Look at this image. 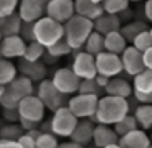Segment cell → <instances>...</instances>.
Here are the masks:
<instances>
[{
	"label": "cell",
	"instance_id": "1",
	"mask_svg": "<svg viewBox=\"0 0 152 148\" xmlns=\"http://www.w3.org/2000/svg\"><path fill=\"white\" fill-rule=\"evenodd\" d=\"M128 114H131L128 100L112 95H104L99 100V108H97V113L92 118V121L96 124L115 126L120 121H123Z\"/></svg>",
	"mask_w": 152,
	"mask_h": 148
},
{
	"label": "cell",
	"instance_id": "2",
	"mask_svg": "<svg viewBox=\"0 0 152 148\" xmlns=\"http://www.w3.org/2000/svg\"><path fill=\"white\" fill-rule=\"evenodd\" d=\"M94 32V21L75 15L65 24V39L73 47V50H83L88 39Z\"/></svg>",
	"mask_w": 152,
	"mask_h": 148
},
{
	"label": "cell",
	"instance_id": "3",
	"mask_svg": "<svg viewBox=\"0 0 152 148\" xmlns=\"http://www.w3.org/2000/svg\"><path fill=\"white\" fill-rule=\"evenodd\" d=\"M34 35L36 42L49 48L57 42H60L61 39H65V24L57 23L49 16H44L37 23H34Z\"/></svg>",
	"mask_w": 152,
	"mask_h": 148
},
{
	"label": "cell",
	"instance_id": "4",
	"mask_svg": "<svg viewBox=\"0 0 152 148\" xmlns=\"http://www.w3.org/2000/svg\"><path fill=\"white\" fill-rule=\"evenodd\" d=\"M36 95L42 100V103L45 105L47 110L53 111V113L58 111L60 108H63V106H68V102H70V98H68L66 95H63V93L55 87L52 79L42 81L41 84L37 85V89H36Z\"/></svg>",
	"mask_w": 152,
	"mask_h": 148
},
{
	"label": "cell",
	"instance_id": "5",
	"mask_svg": "<svg viewBox=\"0 0 152 148\" xmlns=\"http://www.w3.org/2000/svg\"><path fill=\"white\" fill-rule=\"evenodd\" d=\"M50 121H52V134H55L57 137H65V139H71L79 124V119L71 113L68 106H63L58 111H55Z\"/></svg>",
	"mask_w": 152,
	"mask_h": 148
},
{
	"label": "cell",
	"instance_id": "6",
	"mask_svg": "<svg viewBox=\"0 0 152 148\" xmlns=\"http://www.w3.org/2000/svg\"><path fill=\"white\" fill-rule=\"evenodd\" d=\"M99 97L84 95V93H76L70 98L68 108L78 119H92L99 108Z\"/></svg>",
	"mask_w": 152,
	"mask_h": 148
},
{
	"label": "cell",
	"instance_id": "7",
	"mask_svg": "<svg viewBox=\"0 0 152 148\" xmlns=\"http://www.w3.org/2000/svg\"><path fill=\"white\" fill-rule=\"evenodd\" d=\"M75 58L71 61V69L78 76L81 81H91L96 79L99 73H97V64H96V56L91 53L84 52V50H75Z\"/></svg>",
	"mask_w": 152,
	"mask_h": 148
},
{
	"label": "cell",
	"instance_id": "8",
	"mask_svg": "<svg viewBox=\"0 0 152 148\" xmlns=\"http://www.w3.org/2000/svg\"><path fill=\"white\" fill-rule=\"evenodd\" d=\"M52 82L55 84V87L60 90L63 95L70 97V95H76L79 92L81 87V79L75 74V71L71 68H58L52 76Z\"/></svg>",
	"mask_w": 152,
	"mask_h": 148
},
{
	"label": "cell",
	"instance_id": "9",
	"mask_svg": "<svg viewBox=\"0 0 152 148\" xmlns=\"http://www.w3.org/2000/svg\"><path fill=\"white\" fill-rule=\"evenodd\" d=\"M96 64H97V73L100 76H105L108 79L118 77L121 73H125L123 71L121 56L110 53V52H102L100 55H97Z\"/></svg>",
	"mask_w": 152,
	"mask_h": 148
},
{
	"label": "cell",
	"instance_id": "10",
	"mask_svg": "<svg viewBox=\"0 0 152 148\" xmlns=\"http://www.w3.org/2000/svg\"><path fill=\"white\" fill-rule=\"evenodd\" d=\"M45 110H47L45 105L42 103V100L39 98L37 95H31V97H28V98L21 100L20 106H18L21 119L37 122V124H41V122L44 121Z\"/></svg>",
	"mask_w": 152,
	"mask_h": 148
},
{
	"label": "cell",
	"instance_id": "11",
	"mask_svg": "<svg viewBox=\"0 0 152 148\" xmlns=\"http://www.w3.org/2000/svg\"><path fill=\"white\" fill-rule=\"evenodd\" d=\"M49 2L50 0H21L18 6V15L23 23H37L45 16Z\"/></svg>",
	"mask_w": 152,
	"mask_h": 148
},
{
	"label": "cell",
	"instance_id": "12",
	"mask_svg": "<svg viewBox=\"0 0 152 148\" xmlns=\"http://www.w3.org/2000/svg\"><path fill=\"white\" fill-rule=\"evenodd\" d=\"M76 15L75 0H50L47 5L45 16L55 19L57 23L66 24Z\"/></svg>",
	"mask_w": 152,
	"mask_h": 148
},
{
	"label": "cell",
	"instance_id": "13",
	"mask_svg": "<svg viewBox=\"0 0 152 148\" xmlns=\"http://www.w3.org/2000/svg\"><path fill=\"white\" fill-rule=\"evenodd\" d=\"M121 63H123V71L128 76H133V77H136L137 74H141L146 69L144 53H141L139 50H136L133 45H128V48L123 52Z\"/></svg>",
	"mask_w": 152,
	"mask_h": 148
},
{
	"label": "cell",
	"instance_id": "14",
	"mask_svg": "<svg viewBox=\"0 0 152 148\" xmlns=\"http://www.w3.org/2000/svg\"><path fill=\"white\" fill-rule=\"evenodd\" d=\"M28 44L23 40L21 35H12V37H5L0 42V53L2 58L13 60V58H24Z\"/></svg>",
	"mask_w": 152,
	"mask_h": 148
},
{
	"label": "cell",
	"instance_id": "15",
	"mask_svg": "<svg viewBox=\"0 0 152 148\" xmlns=\"http://www.w3.org/2000/svg\"><path fill=\"white\" fill-rule=\"evenodd\" d=\"M18 71L21 76L31 79L34 84H41L47 79V64L44 61H26L21 58L18 63Z\"/></svg>",
	"mask_w": 152,
	"mask_h": 148
},
{
	"label": "cell",
	"instance_id": "16",
	"mask_svg": "<svg viewBox=\"0 0 152 148\" xmlns=\"http://www.w3.org/2000/svg\"><path fill=\"white\" fill-rule=\"evenodd\" d=\"M120 142V135L117 134L115 127L105 124H97L96 131H94V145L96 148H107V147H113L118 145Z\"/></svg>",
	"mask_w": 152,
	"mask_h": 148
},
{
	"label": "cell",
	"instance_id": "17",
	"mask_svg": "<svg viewBox=\"0 0 152 148\" xmlns=\"http://www.w3.org/2000/svg\"><path fill=\"white\" fill-rule=\"evenodd\" d=\"M96 122L92 119H79V124L76 131L71 135V142L79 143L83 147H88L91 142H94V131H96Z\"/></svg>",
	"mask_w": 152,
	"mask_h": 148
},
{
	"label": "cell",
	"instance_id": "18",
	"mask_svg": "<svg viewBox=\"0 0 152 148\" xmlns=\"http://www.w3.org/2000/svg\"><path fill=\"white\" fill-rule=\"evenodd\" d=\"M121 27H123V21L117 15L104 13L99 19L94 21V31L102 35H108L112 32H118V31H121Z\"/></svg>",
	"mask_w": 152,
	"mask_h": 148
},
{
	"label": "cell",
	"instance_id": "19",
	"mask_svg": "<svg viewBox=\"0 0 152 148\" xmlns=\"http://www.w3.org/2000/svg\"><path fill=\"white\" fill-rule=\"evenodd\" d=\"M118 145L121 148H149L152 145V140L142 129H137L134 132H129L128 135L120 137Z\"/></svg>",
	"mask_w": 152,
	"mask_h": 148
},
{
	"label": "cell",
	"instance_id": "20",
	"mask_svg": "<svg viewBox=\"0 0 152 148\" xmlns=\"http://www.w3.org/2000/svg\"><path fill=\"white\" fill-rule=\"evenodd\" d=\"M75 8H76V15L86 18V19L96 21L105 13L102 5L94 3L91 0H75Z\"/></svg>",
	"mask_w": 152,
	"mask_h": 148
},
{
	"label": "cell",
	"instance_id": "21",
	"mask_svg": "<svg viewBox=\"0 0 152 148\" xmlns=\"http://www.w3.org/2000/svg\"><path fill=\"white\" fill-rule=\"evenodd\" d=\"M105 93H107V95H112V97H118V98L128 100L129 97H133L134 89L131 87V84H129L126 79L113 77V79H110L108 85L105 87Z\"/></svg>",
	"mask_w": 152,
	"mask_h": 148
},
{
	"label": "cell",
	"instance_id": "22",
	"mask_svg": "<svg viewBox=\"0 0 152 148\" xmlns=\"http://www.w3.org/2000/svg\"><path fill=\"white\" fill-rule=\"evenodd\" d=\"M7 87L10 89V92H12L18 100H24V98H28V97H31V95H36L34 93V90H36L34 89V82H32L31 79L24 77V76H18L15 81H13L10 85H7Z\"/></svg>",
	"mask_w": 152,
	"mask_h": 148
},
{
	"label": "cell",
	"instance_id": "23",
	"mask_svg": "<svg viewBox=\"0 0 152 148\" xmlns=\"http://www.w3.org/2000/svg\"><path fill=\"white\" fill-rule=\"evenodd\" d=\"M21 27H23V19L18 13H13L10 16H3L0 19V34L2 39L12 37V35H20Z\"/></svg>",
	"mask_w": 152,
	"mask_h": 148
},
{
	"label": "cell",
	"instance_id": "24",
	"mask_svg": "<svg viewBox=\"0 0 152 148\" xmlns=\"http://www.w3.org/2000/svg\"><path fill=\"white\" fill-rule=\"evenodd\" d=\"M126 48H128V42H126V39L123 37V34L120 31L105 35V52H110V53L121 56Z\"/></svg>",
	"mask_w": 152,
	"mask_h": 148
},
{
	"label": "cell",
	"instance_id": "25",
	"mask_svg": "<svg viewBox=\"0 0 152 148\" xmlns=\"http://www.w3.org/2000/svg\"><path fill=\"white\" fill-rule=\"evenodd\" d=\"M18 77V66H15L12 60L2 58L0 61V84L10 85Z\"/></svg>",
	"mask_w": 152,
	"mask_h": 148
},
{
	"label": "cell",
	"instance_id": "26",
	"mask_svg": "<svg viewBox=\"0 0 152 148\" xmlns=\"http://www.w3.org/2000/svg\"><path fill=\"white\" fill-rule=\"evenodd\" d=\"M144 31H149V27H147L146 23H142V21H129V23L123 24L120 32L123 34V37L126 39V42H131L133 44L134 39Z\"/></svg>",
	"mask_w": 152,
	"mask_h": 148
},
{
	"label": "cell",
	"instance_id": "27",
	"mask_svg": "<svg viewBox=\"0 0 152 148\" xmlns=\"http://www.w3.org/2000/svg\"><path fill=\"white\" fill-rule=\"evenodd\" d=\"M133 114L139 124V129L152 131V105H139Z\"/></svg>",
	"mask_w": 152,
	"mask_h": 148
},
{
	"label": "cell",
	"instance_id": "28",
	"mask_svg": "<svg viewBox=\"0 0 152 148\" xmlns=\"http://www.w3.org/2000/svg\"><path fill=\"white\" fill-rule=\"evenodd\" d=\"M84 52L91 53L94 56H97L102 52H105V35H102V34L94 31L91 34V37L88 39L86 45H84Z\"/></svg>",
	"mask_w": 152,
	"mask_h": 148
},
{
	"label": "cell",
	"instance_id": "29",
	"mask_svg": "<svg viewBox=\"0 0 152 148\" xmlns=\"http://www.w3.org/2000/svg\"><path fill=\"white\" fill-rule=\"evenodd\" d=\"M134 92L141 93H152V69H144L141 74H137L133 81Z\"/></svg>",
	"mask_w": 152,
	"mask_h": 148
},
{
	"label": "cell",
	"instance_id": "30",
	"mask_svg": "<svg viewBox=\"0 0 152 148\" xmlns=\"http://www.w3.org/2000/svg\"><path fill=\"white\" fill-rule=\"evenodd\" d=\"M23 127L18 124H5L2 126V131H0V140H13V142H18L21 137L24 135Z\"/></svg>",
	"mask_w": 152,
	"mask_h": 148
},
{
	"label": "cell",
	"instance_id": "31",
	"mask_svg": "<svg viewBox=\"0 0 152 148\" xmlns=\"http://www.w3.org/2000/svg\"><path fill=\"white\" fill-rule=\"evenodd\" d=\"M113 127H115V131H117L118 135L123 137V135H128L129 132L137 131V129H139V124H137L134 114H128L123 121H120L118 124H115Z\"/></svg>",
	"mask_w": 152,
	"mask_h": 148
},
{
	"label": "cell",
	"instance_id": "32",
	"mask_svg": "<svg viewBox=\"0 0 152 148\" xmlns=\"http://www.w3.org/2000/svg\"><path fill=\"white\" fill-rule=\"evenodd\" d=\"M0 103H2L3 110H18L21 100H18L7 85H2L0 87Z\"/></svg>",
	"mask_w": 152,
	"mask_h": 148
},
{
	"label": "cell",
	"instance_id": "33",
	"mask_svg": "<svg viewBox=\"0 0 152 148\" xmlns=\"http://www.w3.org/2000/svg\"><path fill=\"white\" fill-rule=\"evenodd\" d=\"M104 10H105V13L108 15H117L120 16L123 12H126V10H129V0H104L102 3Z\"/></svg>",
	"mask_w": 152,
	"mask_h": 148
},
{
	"label": "cell",
	"instance_id": "34",
	"mask_svg": "<svg viewBox=\"0 0 152 148\" xmlns=\"http://www.w3.org/2000/svg\"><path fill=\"white\" fill-rule=\"evenodd\" d=\"M45 52H47V48L44 45H41L39 42L28 44L26 53H24V60H26V61H42Z\"/></svg>",
	"mask_w": 152,
	"mask_h": 148
},
{
	"label": "cell",
	"instance_id": "35",
	"mask_svg": "<svg viewBox=\"0 0 152 148\" xmlns=\"http://www.w3.org/2000/svg\"><path fill=\"white\" fill-rule=\"evenodd\" d=\"M105 92V89H102L99 84H97L96 79H91V81H83L81 87H79L78 93H84V95H94L102 98V93Z\"/></svg>",
	"mask_w": 152,
	"mask_h": 148
},
{
	"label": "cell",
	"instance_id": "36",
	"mask_svg": "<svg viewBox=\"0 0 152 148\" xmlns=\"http://www.w3.org/2000/svg\"><path fill=\"white\" fill-rule=\"evenodd\" d=\"M73 47L66 42V39H61L60 42H57L55 45L49 47L47 48V53L52 56H55V58H60V56H65V55H70V53H73Z\"/></svg>",
	"mask_w": 152,
	"mask_h": 148
},
{
	"label": "cell",
	"instance_id": "37",
	"mask_svg": "<svg viewBox=\"0 0 152 148\" xmlns=\"http://www.w3.org/2000/svg\"><path fill=\"white\" fill-rule=\"evenodd\" d=\"M131 45L134 47L136 50H139L141 53H146L149 48H152V34H151V29L141 32V34L134 39V42H133Z\"/></svg>",
	"mask_w": 152,
	"mask_h": 148
},
{
	"label": "cell",
	"instance_id": "38",
	"mask_svg": "<svg viewBox=\"0 0 152 148\" xmlns=\"http://www.w3.org/2000/svg\"><path fill=\"white\" fill-rule=\"evenodd\" d=\"M37 143V148H60V143H58V139H57L55 134H45L42 132V135L36 140Z\"/></svg>",
	"mask_w": 152,
	"mask_h": 148
},
{
	"label": "cell",
	"instance_id": "39",
	"mask_svg": "<svg viewBox=\"0 0 152 148\" xmlns=\"http://www.w3.org/2000/svg\"><path fill=\"white\" fill-rule=\"evenodd\" d=\"M20 2L21 0H0V18L13 15L20 6Z\"/></svg>",
	"mask_w": 152,
	"mask_h": 148
},
{
	"label": "cell",
	"instance_id": "40",
	"mask_svg": "<svg viewBox=\"0 0 152 148\" xmlns=\"http://www.w3.org/2000/svg\"><path fill=\"white\" fill-rule=\"evenodd\" d=\"M20 35L23 37V40L26 44H32L36 42V35H34V23H23Z\"/></svg>",
	"mask_w": 152,
	"mask_h": 148
},
{
	"label": "cell",
	"instance_id": "41",
	"mask_svg": "<svg viewBox=\"0 0 152 148\" xmlns=\"http://www.w3.org/2000/svg\"><path fill=\"white\" fill-rule=\"evenodd\" d=\"M3 119H5L8 124H18L20 122V111L18 110H3Z\"/></svg>",
	"mask_w": 152,
	"mask_h": 148
},
{
	"label": "cell",
	"instance_id": "42",
	"mask_svg": "<svg viewBox=\"0 0 152 148\" xmlns=\"http://www.w3.org/2000/svg\"><path fill=\"white\" fill-rule=\"evenodd\" d=\"M18 142H20L21 148H37V143H36V140L32 139L31 135H28V134H24V135L21 137Z\"/></svg>",
	"mask_w": 152,
	"mask_h": 148
},
{
	"label": "cell",
	"instance_id": "43",
	"mask_svg": "<svg viewBox=\"0 0 152 148\" xmlns=\"http://www.w3.org/2000/svg\"><path fill=\"white\" fill-rule=\"evenodd\" d=\"M134 98L139 102V105H152V93H141V92H134L133 93Z\"/></svg>",
	"mask_w": 152,
	"mask_h": 148
},
{
	"label": "cell",
	"instance_id": "44",
	"mask_svg": "<svg viewBox=\"0 0 152 148\" xmlns=\"http://www.w3.org/2000/svg\"><path fill=\"white\" fill-rule=\"evenodd\" d=\"M20 126L23 127L24 132H31V131H34V129H41V124L32 122V121H26V119H20Z\"/></svg>",
	"mask_w": 152,
	"mask_h": 148
},
{
	"label": "cell",
	"instance_id": "45",
	"mask_svg": "<svg viewBox=\"0 0 152 148\" xmlns=\"http://www.w3.org/2000/svg\"><path fill=\"white\" fill-rule=\"evenodd\" d=\"M0 148H21L20 142H13V140H0Z\"/></svg>",
	"mask_w": 152,
	"mask_h": 148
},
{
	"label": "cell",
	"instance_id": "46",
	"mask_svg": "<svg viewBox=\"0 0 152 148\" xmlns=\"http://www.w3.org/2000/svg\"><path fill=\"white\" fill-rule=\"evenodd\" d=\"M144 15H146L147 21L152 23V0H146V3H144Z\"/></svg>",
	"mask_w": 152,
	"mask_h": 148
},
{
	"label": "cell",
	"instance_id": "47",
	"mask_svg": "<svg viewBox=\"0 0 152 148\" xmlns=\"http://www.w3.org/2000/svg\"><path fill=\"white\" fill-rule=\"evenodd\" d=\"M144 64H146V69H152V48L144 53Z\"/></svg>",
	"mask_w": 152,
	"mask_h": 148
},
{
	"label": "cell",
	"instance_id": "48",
	"mask_svg": "<svg viewBox=\"0 0 152 148\" xmlns=\"http://www.w3.org/2000/svg\"><path fill=\"white\" fill-rule=\"evenodd\" d=\"M96 81H97V84H99L102 89H105L107 85H108V82H110V79L105 77V76H100V74H99V76L96 77Z\"/></svg>",
	"mask_w": 152,
	"mask_h": 148
},
{
	"label": "cell",
	"instance_id": "49",
	"mask_svg": "<svg viewBox=\"0 0 152 148\" xmlns=\"http://www.w3.org/2000/svg\"><path fill=\"white\" fill-rule=\"evenodd\" d=\"M60 148H86L83 145H79V143H75V142H65V143H60Z\"/></svg>",
	"mask_w": 152,
	"mask_h": 148
},
{
	"label": "cell",
	"instance_id": "50",
	"mask_svg": "<svg viewBox=\"0 0 152 148\" xmlns=\"http://www.w3.org/2000/svg\"><path fill=\"white\" fill-rule=\"evenodd\" d=\"M42 60H44V63H45V64H53L57 60H58V58H55V56L49 55V53L45 52V55H44V58H42Z\"/></svg>",
	"mask_w": 152,
	"mask_h": 148
},
{
	"label": "cell",
	"instance_id": "51",
	"mask_svg": "<svg viewBox=\"0 0 152 148\" xmlns=\"http://www.w3.org/2000/svg\"><path fill=\"white\" fill-rule=\"evenodd\" d=\"M91 2H94V3H99V5H102V3H104V0H91Z\"/></svg>",
	"mask_w": 152,
	"mask_h": 148
},
{
	"label": "cell",
	"instance_id": "52",
	"mask_svg": "<svg viewBox=\"0 0 152 148\" xmlns=\"http://www.w3.org/2000/svg\"><path fill=\"white\" fill-rule=\"evenodd\" d=\"M107 148H121L120 145H113V147H107Z\"/></svg>",
	"mask_w": 152,
	"mask_h": 148
},
{
	"label": "cell",
	"instance_id": "53",
	"mask_svg": "<svg viewBox=\"0 0 152 148\" xmlns=\"http://www.w3.org/2000/svg\"><path fill=\"white\" fill-rule=\"evenodd\" d=\"M129 2H142V0H129Z\"/></svg>",
	"mask_w": 152,
	"mask_h": 148
},
{
	"label": "cell",
	"instance_id": "54",
	"mask_svg": "<svg viewBox=\"0 0 152 148\" xmlns=\"http://www.w3.org/2000/svg\"><path fill=\"white\" fill-rule=\"evenodd\" d=\"M151 140H152V132H151Z\"/></svg>",
	"mask_w": 152,
	"mask_h": 148
},
{
	"label": "cell",
	"instance_id": "55",
	"mask_svg": "<svg viewBox=\"0 0 152 148\" xmlns=\"http://www.w3.org/2000/svg\"><path fill=\"white\" fill-rule=\"evenodd\" d=\"M151 34H152V27H151Z\"/></svg>",
	"mask_w": 152,
	"mask_h": 148
},
{
	"label": "cell",
	"instance_id": "56",
	"mask_svg": "<svg viewBox=\"0 0 152 148\" xmlns=\"http://www.w3.org/2000/svg\"><path fill=\"white\" fill-rule=\"evenodd\" d=\"M149 148H152V145H151V147H149Z\"/></svg>",
	"mask_w": 152,
	"mask_h": 148
}]
</instances>
